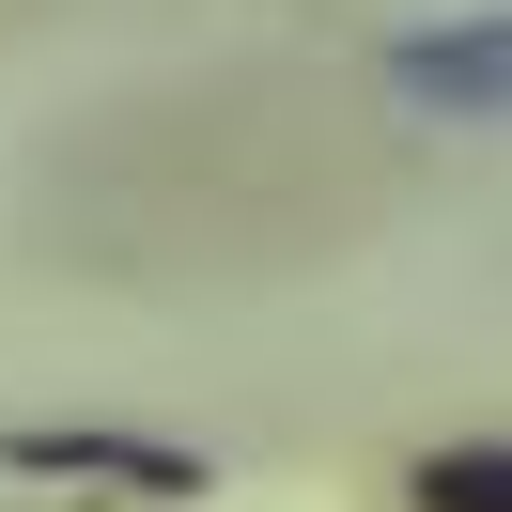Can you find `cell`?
<instances>
[{"instance_id":"cell-1","label":"cell","mask_w":512,"mask_h":512,"mask_svg":"<svg viewBox=\"0 0 512 512\" xmlns=\"http://www.w3.org/2000/svg\"><path fill=\"white\" fill-rule=\"evenodd\" d=\"M0 466L32 481H109V497H202V450H156V435H94V419H16Z\"/></svg>"},{"instance_id":"cell-2","label":"cell","mask_w":512,"mask_h":512,"mask_svg":"<svg viewBox=\"0 0 512 512\" xmlns=\"http://www.w3.org/2000/svg\"><path fill=\"white\" fill-rule=\"evenodd\" d=\"M404 512H512V450H435L404 481Z\"/></svg>"},{"instance_id":"cell-3","label":"cell","mask_w":512,"mask_h":512,"mask_svg":"<svg viewBox=\"0 0 512 512\" xmlns=\"http://www.w3.org/2000/svg\"><path fill=\"white\" fill-rule=\"evenodd\" d=\"M419 78H435V94H497V32H466V47H419Z\"/></svg>"}]
</instances>
